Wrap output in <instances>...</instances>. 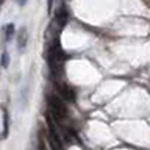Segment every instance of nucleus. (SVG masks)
I'll return each mask as SVG.
<instances>
[{
	"label": "nucleus",
	"instance_id": "nucleus-1",
	"mask_svg": "<svg viewBox=\"0 0 150 150\" xmlns=\"http://www.w3.org/2000/svg\"><path fill=\"white\" fill-rule=\"evenodd\" d=\"M47 100H49V108H50L52 114H53L56 119L63 120V119L67 117V108H66V105H64V102H63L61 97L50 96Z\"/></svg>",
	"mask_w": 150,
	"mask_h": 150
},
{
	"label": "nucleus",
	"instance_id": "nucleus-2",
	"mask_svg": "<svg viewBox=\"0 0 150 150\" xmlns=\"http://www.w3.org/2000/svg\"><path fill=\"white\" fill-rule=\"evenodd\" d=\"M47 119V125H49V133H47V142L50 145V150H61V138L56 133L53 122L50 119V114H45Z\"/></svg>",
	"mask_w": 150,
	"mask_h": 150
},
{
	"label": "nucleus",
	"instance_id": "nucleus-3",
	"mask_svg": "<svg viewBox=\"0 0 150 150\" xmlns=\"http://www.w3.org/2000/svg\"><path fill=\"white\" fill-rule=\"evenodd\" d=\"M55 88H56V91H58L59 97L63 98V100H67V102H75V98H77V96H75L74 88H70L69 84H66V83H59V81H56V83H55Z\"/></svg>",
	"mask_w": 150,
	"mask_h": 150
},
{
	"label": "nucleus",
	"instance_id": "nucleus-4",
	"mask_svg": "<svg viewBox=\"0 0 150 150\" xmlns=\"http://www.w3.org/2000/svg\"><path fill=\"white\" fill-rule=\"evenodd\" d=\"M67 17H69L67 9H66L64 6H59L58 13H56V17H55V23H58V27L63 28L66 25V22H67Z\"/></svg>",
	"mask_w": 150,
	"mask_h": 150
},
{
	"label": "nucleus",
	"instance_id": "nucleus-5",
	"mask_svg": "<svg viewBox=\"0 0 150 150\" xmlns=\"http://www.w3.org/2000/svg\"><path fill=\"white\" fill-rule=\"evenodd\" d=\"M27 30H25V28H22V30L21 31H19V38H17V47H19V50H21V52H23V50H25V47H27Z\"/></svg>",
	"mask_w": 150,
	"mask_h": 150
},
{
	"label": "nucleus",
	"instance_id": "nucleus-6",
	"mask_svg": "<svg viewBox=\"0 0 150 150\" xmlns=\"http://www.w3.org/2000/svg\"><path fill=\"white\" fill-rule=\"evenodd\" d=\"M9 134V116L8 111H3V133H2V139H6Z\"/></svg>",
	"mask_w": 150,
	"mask_h": 150
},
{
	"label": "nucleus",
	"instance_id": "nucleus-7",
	"mask_svg": "<svg viewBox=\"0 0 150 150\" xmlns=\"http://www.w3.org/2000/svg\"><path fill=\"white\" fill-rule=\"evenodd\" d=\"M13 35H14V23H8V25H6V30H5V39H6V41H11Z\"/></svg>",
	"mask_w": 150,
	"mask_h": 150
},
{
	"label": "nucleus",
	"instance_id": "nucleus-8",
	"mask_svg": "<svg viewBox=\"0 0 150 150\" xmlns=\"http://www.w3.org/2000/svg\"><path fill=\"white\" fill-rule=\"evenodd\" d=\"M2 66L3 67H8V63H9V55H8V52H3L2 53Z\"/></svg>",
	"mask_w": 150,
	"mask_h": 150
},
{
	"label": "nucleus",
	"instance_id": "nucleus-9",
	"mask_svg": "<svg viewBox=\"0 0 150 150\" xmlns=\"http://www.w3.org/2000/svg\"><path fill=\"white\" fill-rule=\"evenodd\" d=\"M38 150H45V145H44V141H42V138L38 139Z\"/></svg>",
	"mask_w": 150,
	"mask_h": 150
},
{
	"label": "nucleus",
	"instance_id": "nucleus-10",
	"mask_svg": "<svg viewBox=\"0 0 150 150\" xmlns=\"http://www.w3.org/2000/svg\"><path fill=\"white\" fill-rule=\"evenodd\" d=\"M52 5H53V0H49V13H50V9H52Z\"/></svg>",
	"mask_w": 150,
	"mask_h": 150
},
{
	"label": "nucleus",
	"instance_id": "nucleus-11",
	"mask_svg": "<svg viewBox=\"0 0 150 150\" xmlns=\"http://www.w3.org/2000/svg\"><path fill=\"white\" fill-rule=\"evenodd\" d=\"M25 2H27V0H19V5H21V6H23V5H25Z\"/></svg>",
	"mask_w": 150,
	"mask_h": 150
}]
</instances>
